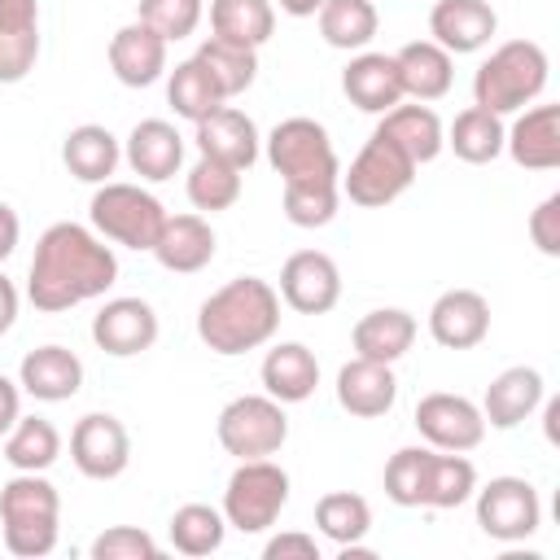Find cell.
<instances>
[{
    "instance_id": "cell-1",
    "label": "cell",
    "mask_w": 560,
    "mask_h": 560,
    "mask_svg": "<svg viewBox=\"0 0 560 560\" xmlns=\"http://www.w3.org/2000/svg\"><path fill=\"white\" fill-rule=\"evenodd\" d=\"M118 280V258L105 245V236H96L83 223H52L44 228V236L35 241V258L26 271V298L35 311H70L79 302L105 298V289H114Z\"/></svg>"
},
{
    "instance_id": "cell-2",
    "label": "cell",
    "mask_w": 560,
    "mask_h": 560,
    "mask_svg": "<svg viewBox=\"0 0 560 560\" xmlns=\"http://www.w3.org/2000/svg\"><path fill=\"white\" fill-rule=\"evenodd\" d=\"M280 332V293L262 276H236L197 306V337L206 350L236 359Z\"/></svg>"
},
{
    "instance_id": "cell-3",
    "label": "cell",
    "mask_w": 560,
    "mask_h": 560,
    "mask_svg": "<svg viewBox=\"0 0 560 560\" xmlns=\"http://www.w3.org/2000/svg\"><path fill=\"white\" fill-rule=\"evenodd\" d=\"M0 529L18 560H39L61 534V494L44 472H13L0 486Z\"/></svg>"
},
{
    "instance_id": "cell-4",
    "label": "cell",
    "mask_w": 560,
    "mask_h": 560,
    "mask_svg": "<svg viewBox=\"0 0 560 560\" xmlns=\"http://www.w3.org/2000/svg\"><path fill=\"white\" fill-rule=\"evenodd\" d=\"M547 52L534 39H508L499 44L472 74V105L490 109V114H516L529 101L542 96L547 88Z\"/></svg>"
},
{
    "instance_id": "cell-5",
    "label": "cell",
    "mask_w": 560,
    "mask_h": 560,
    "mask_svg": "<svg viewBox=\"0 0 560 560\" xmlns=\"http://www.w3.org/2000/svg\"><path fill=\"white\" fill-rule=\"evenodd\" d=\"M88 219H92V232L114 245L153 249V241L166 223V206L140 184L105 179V184H96V192L88 201Z\"/></svg>"
},
{
    "instance_id": "cell-6",
    "label": "cell",
    "mask_w": 560,
    "mask_h": 560,
    "mask_svg": "<svg viewBox=\"0 0 560 560\" xmlns=\"http://www.w3.org/2000/svg\"><path fill=\"white\" fill-rule=\"evenodd\" d=\"M267 162L280 184H341V162L328 140V127L315 118H284L267 131Z\"/></svg>"
},
{
    "instance_id": "cell-7",
    "label": "cell",
    "mask_w": 560,
    "mask_h": 560,
    "mask_svg": "<svg viewBox=\"0 0 560 560\" xmlns=\"http://www.w3.org/2000/svg\"><path fill=\"white\" fill-rule=\"evenodd\" d=\"M289 503V472L267 455V459H241L223 486V521L241 534H262L280 521Z\"/></svg>"
},
{
    "instance_id": "cell-8",
    "label": "cell",
    "mask_w": 560,
    "mask_h": 560,
    "mask_svg": "<svg viewBox=\"0 0 560 560\" xmlns=\"http://www.w3.org/2000/svg\"><path fill=\"white\" fill-rule=\"evenodd\" d=\"M214 433L228 455L267 459L289 442V416H284V402H276L271 394H241L219 411Z\"/></svg>"
},
{
    "instance_id": "cell-9",
    "label": "cell",
    "mask_w": 560,
    "mask_h": 560,
    "mask_svg": "<svg viewBox=\"0 0 560 560\" xmlns=\"http://www.w3.org/2000/svg\"><path fill=\"white\" fill-rule=\"evenodd\" d=\"M416 171H420V166H416L394 140H385L381 131H372L368 144L354 153L350 171L341 175V192H346L354 206H363V210H381V206L398 201V197L411 188Z\"/></svg>"
},
{
    "instance_id": "cell-10",
    "label": "cell",
    "mask_w": 560,
    "mask_h": 560,
    "mask_svg": "<svg viewBox=\"0 0 560 560\" xmlns=\"http://www.w3.org/2000/svg\"><path fill=\"white\" fill-rule=\"evenodd\" d=\"M477 494V525L486 538L525 542L542 525V499L525 477H490Z\"/></svg>"
},
{
    "instance_id": "cell-11",
    "label": "cell",
    "mask_w": 560,
    "mask_h": 560,
    "mask_svg": "<svg viewBox=\"0 0 560 560\" xmlns=\"http://www.w3.org/2000/svg\"><path fill=\"white\" fill-rule=\"evenodd\" d=\"M70 459L92 481H114L131 464V433L109 411H88L70 429Z\"/></svg>"
},
{
    "instance_id": "cell-12",
    "label": "cell",
    "mask_w": 560,
    "mask_h": 560,
    "mask_svg": "<svg viewBox=\"0 0 560 560\" xmlns=\"http://www.w3.org/2000/svg\"><path fill=\"white\" fill-rule=\"evenodd\" d=\"M416 429L433 451H477L486 438V416L464 394H424L416 402Z\"/></svg>"
},
{
    "instance_id": "cell-13",
    "label": "cell",
    "mask_w": 560,
    "mask_h": 560,
    "mask_svg": "<svg viewBox=\"0 0 560 560\" xmlns=\"http://www.w3.org/2000/svg\"><path fill=\"white\" fill-rule=\"evenodd\" d=\"M276 293L298 315H328L341 302V271L324 249H298L284 258Z\"/></svg>"
},
{
    "instance_id": "cell-14",
    "label": "cell",
    "mask_w": 560,
    "mask_h": 560,
    "mask_svg": "<svg viewBox=\"0 0 560 560\" xmlns=\"http://www.w3.org/2000/svg\"><path fill=\"white\" fill-rule=\"evenodd\" d=\"M92 341L109 359H131L153 350L158 341V311L144 298H109L92 315Z\"/></svg>"
},
{
    "instance_id": "cell-15",
    "label": "cell",
    "mask_w": 560,
    "mask_h": 560,
    "mask_svg": "<svg viewBox=\"0 0 560 560\" xmlns=\"http://www.w3.org/2000/svg\"><path fill=\"white\" fill-rule=\"evenodd\" d=\"M490 332V302L477 289H446L429 306V337L442 350H472Z\"/></svg>"
},
{
    "instance_id": "cell-16",
    "label": "cell",
    "mask_w": 560,
    "mask_h": 560,
    "mask_svg": "<svg viewBox=\"0 0 560 560\" xmlns=\"http://www.w3.org/2000/svg\"><path fill=\"white\" fill-rule=\"evenodd\" d=\"M337 407L354 420H376L398 402V381H394V363H376V359H350L337 368Z\"/></svg>"
},
{
    "instance_id": "cell-17",
    "label": "cell",
    "mask_w": 560,
    "mask_h": 560,
    "mask_svg": "<svg viewBox=\"0 0 560 560\" xmlns=\"http://www.w3.org/2000/svg\"><path fill=\"white\" fill-rule=\"evenodd\" d=\"M197 127V153L201 158H219V162H228V166H236V171H249L254 162H258V149H262V136H258V127H254V118L245 114V109H236V105H219L214 114H206L201 122H192Z\"/></svg>"
},
{
    "instance_id": "cell-18",
    "label": "cell",
    "mask_w": 560,
    "mask_h": 560,
    "mask_svg": "<svg viewBox=\"0 0 560 560\" xmlns=\"http://www.w3.org/2000/svg\"><path fill=\"white\" fill-rule=\"evenodd\" d=\"M109 70L122 88H149L166 74V39L140 18L109 35Z\"/></svg>"
},
{
    "instance_id": "cell-19",
    "label": "cell",
    "mask_w": 560,
    "mask_h": 560,
    "mask_svg": "<svg viewBox=\"0 0 560 560\" xmlns=\"http://www.w3.org/2000/svg\"><path fill=\"white\" fill-rule=\"evenodd\" d=\"M494 31H499V13L486 0H438L429 9V39L442 44L451 57L486 48Z\"/></svg>"
},
{
    "instance_id": "cell-20",
    "label": "cell",
    "mask_w": 560,
    "mask_h": 560,
    "mask_svg": "<svg viewBox=\"0 0 560 560\" xmlns=\"http://www.w3.org/2000/svg\"><path fill=\"white\" fill-rule=\"evenodd\" d=\"M18 385L39 402H66L83 389V359L66 346H35L18 363Z\"/></svg>"
},
{
    "instance_id": "cell-21",
    "label": "cell",
    "mask_w": 560,
    "mask_h": 560,
    "mask_svg": "<svg viewBox=\"0 0 560 560\" xmlns=\"http://www.w3.org/2000/svg\"><path fill=\"white\" fill-rule=\"evenodd\" d=\"M547 398V385H542V372L538 368H503L490 385H486V398H481V416L490 429H516L521 420H529Z\"/></svg>"
},
{
    "instance_id": "cell-22",
    "label": "cell",
    "mask_w": 560,
    "mask_h": 560,
    "mask_svg": "<svg viewBox=\"0 0 560 560\" xmlns=\"http://www.w3.org/2000/svg\"><path fill=\"white\" fill-rule=\"evenodd\" d=\"M503 149L525 171H556L560 166V105H529L503 131Z\"/></svg>"
},
{
    "instance_id": "cell-23",
    "label": "cell",
    "mask_w": 560,
    "mask_h": 560,
    "mask_svg": "<svg viewBox=\"0 0 560 560\" xmlns=\"http://www.w3.org/2000/svg\"><path fill=\"white\" fill-rule=\"evenodd\" d=\"M122 158L140 179L162 184L184 166V136L166 118H140L122 144Z\"/></svg>"
},
{
    "instance_id": "cell-24",
    "label": "cell",
    "mask_w": 560,
    "mask_h": 560,
    "mask_svg": "<svg viewBox=\"0 0 560 560\" xmlns=\"http://www.w3.org/2000/svg\"><path fill=\"white\" fill-rule=\"evenodd\" d=\"M214 228L206 223V214H166V223H162V232H158V241H153V258L166 267V271H175V276H192V271H201V267H210V258H214Z\"/></svg>"
},
{
    "instance_id": "cell-25",
    "label": "cell",
    "mask_w": 560,
    "mask_h": 560,
    "mask_svg": "<svg viewBox=\"0 0 560 560\" xmlns=\"http://www.w3.org/2000/svg\"><path fill=\"white\" fill-rule=\"evenodd\" d=\"M394 66H398V83H402V96L411 101H442L451 92V79H455V57L433 44V39H411L394 52Z\"/></svg>"
},
{
    "instance_id": "cell-26",
    "label": "cell",
    "mask_w": 560,
    "mask_h": 560,
    "mask_svg": "<svg viewBox=\"0 0 560 560\" xmlns=\"http://www.w3.org/2000/svg\"><path fill=\"white\" fill-rule=\"evenodd\" d=\"M416 315L402 306H376L368 311L354 328H350V346L359 359H376V363H398L411 346H416Z\"/></svg>"
},
{
    "instance_id": "cell-27",
    "label": "cell",
    "mask_w": 560,
    "mask_h": 560,
    "mask_svg": "<svg viewBox=\"0 0 560 560\" xmlns=\"http://www.w3.org/2000/svg\"><path fill=\"white\" fill-rule=\"evenodd\" d=\"M341 92L350 96L354 109L363 114H385L402 101V83H398V66L389 52H359L350 57V66L341 70Z\"/></svg>"
},
{
    "instance_id": "cell-28",
    "label": "cell",
    "mask_w": 560,
    "mask_h": 560,
    "mask_svg": "<svg viewBox=\"0 0 560 560\" xmlns=\"http://www.w3.org/2000/svg\"><path fill=\"white\" fill-rule=\"evenodd\" d=\"M262 389L276 398V402H306L319 385V359L311 346L302 341H280L262 354Z\"/></svg>"
},
{
    "instance_id": "cell-29",
    "label": "cell",
    "mask_w": 560,
    "mask_h": 560,
    "mask_svg": "<svg viewBox=\"0 0 560 560\" xmlns=\"http://www.w3.org/2000/svg\"><path fill=\"white\" fill-rule=\"evenodd\" d=\"M376 131H381L385 140H394L416 166L433 162V158L446 149V127H442V118H438L424 101H416V105H402V101H398L394 109L381 114Z\"/></svg>"
},
{
    "instance_id": "cell-30",
    "label": "cell",
    "mask_w": 560,
    "mask_h": 560,
    "mask_svg": "<svg viewBox=\"0 0 560 560\" xmlns=\"http://www.w3.org/2000/svg\"><path fill=\"white\" fill-rule=\"evenodd\" d=\"M61 162H66V171H70L74 179H83V184H105V179L118 171L122 149H118V136H114L109 127H101V122H79V127H70L66 140H61Z\"/></svg>"
},
{
    "instance_id": "cell-31",
    "label": "cell",
    "mask_w": 560,
    "mask_h": 560,
    "mask_svg": "<svg viewBox=\"0 0 560 560\" xmlns=\"http://www.w3.org/2000/svg\"><path fill=\"white\" fill-rule=\"evenodd\" d=\"M192 61L210 74V83L223 92V101H232V96L249 92V88H254V79H258V48L228 44V39H214V35L197 44Z\"/></svg>"
},
{
    "instance_id": "cell-32",
    "label": "cell",
    "mask_w": 560,
    "mask_h": 560,
    "mask_svg": "<svg viewBox=\"0 0 560 560\" xmlns=\"http://www.w3.org/2000/svg\"><path fill=\"white\" fill-rule=\"evenodd\" d=\"M477 490V468L464 451H429L424 464V490H420V508H459L468 503Z\"/></svg>"
},
{
    "instance_id": "cell-33",
    "label": "cell",
    "mask_w": 560,
    "mask_h": 560,
    "mask_svg": "<svg viewBox=\"0 0 560 560\" xmlns=\"http://www.w3.org/2000/svg\"><path fill=\"white\" fill-rule=\"evenodd\" d=\"M503 114H490V109H481V105H468V109H459L455 114V122L446 127V144H451V153L459 158V162H468V166H486V162H494L499 153H503Z\"/></svg>"
},
{
    "instance_id": "cell-34",
    "label": "cell",
    "mask_w": 560,
    "mask_h": 560,
    "mask_svg": "<svg viewBox=\"0 0 560 560\" xmlns=\"http://www.w3.org/2000/svg\"><path fill=\"white\" fill-rule=\"evenodd\" d=\"M210 31L214 39L262 48L276 31V4L271 0H210Z\"/></svg>"
},
{
    "instance_id": "cell-35",
    "label": "cell",
    "mask_w": 560,
    "mask_h": 560,
    "mask_svg": "<svg viewBox=\"0 0 560 560\" xmlns=\"http://www.w3.org/2000/svg\"><path fill=\"white\" fill-rule=\"evenodd\" d=\"M319 35L328 48H346V52H363L376 39L381 13L372 0H324L319 4Z\"/></svg>"
},
{
    "instance_id": "cell-36",
    "label": "cell",
    "mask_w": 560,
    "mask_h": 560,
    "mask_svg": "<svg viewBox=\"0 0 560 560\" xmlns=\"http://www.w3.org/2000/svg\"><path fill=\"white\" fill-rule=\"evenodd\" d=\"M61 455V433L44 416H18V424L4 433V464L13 472H44Z\"/></svg>"
},
{
    "instance_id": "cell-37",
    "label": "cell",
    "mask_w": 560,
    "mask_h": 560,
    "mask_svg": "<svg viewBox=\"0 0 560 560\" xmlns=\"http://www.w3.org/2000/svg\"><path fill=\"white\" fill-rule=\"evenodd\" d=\"M166 534H171V547L179 556H210L223 547V534H228V521L219 508L210 503H184L171 512L166 521Z\"/></svg>"
},
{
    "instance_id": "cell-38",
    "label": "cell",
    "mask_w": 560,
    "mask_h": 560,
    "mask_svg": "<svg viewBox=\"0 0 560 560\" xmlns=\"http://www.w3.org/2000/svg\"><path fill=\"white\" fill-rule=\"evenodd\" d=\"M315 525L328 542L337 547H350V542H363V534L372 529V503L354 490H328L319 503H315Z\"/></svg>"
},
{
    "instance_id": "cell-39",
    "label": "cell",
    "mask_w": 560,
    "mask_h": 560,
    "mask_svg": "<svg viewBox=\"0 0 560 560\" xmlns=\"http://www.w3.org/2000/svg\"><path fill=\"white\" fill-rule=\"evenodd\" d=\"M241 175L236 166L219 162V158H197L192 171H188V201L201 210V214H219V210H232L241 201Z\"/></svg>"
},
{
    "instance_id": "cell-40",
    "label": "cell",
    "mask_w": 560,
    "mask_h": 560,
    "mask_svg": "<svg viewBox=\"0 0 560 560\" xmlns=\"http://www.w3.org/2000/svg\"><path fill=\"white\" fill-rule=\"evenodd\" d=\"M166 101H171V109H175L179 118H188V122H201L206 114H214L219 105H228L223 92L210 83V74H206L192 57L179 61V66L166 74Z\"/></svg>"
},
{
    "instance_id": "cell-41",
    "label": "cell",
    "mask_w": 560,
    "mask_h": 560,
    "mask_svg": "<svg viewBox=\"0 0 560 560\" xmlns=\"http://www.w3.org/2000/svg\"><path fill=\"white\" fill-rule=\"evenodd\" d=\"M341 184H284V219L293 228H328L337 219Z\"/></svg>"
},
{
    "instance_id": "cell-42",
    "label": "cell",
    "mask_w": 560,
    "mask_h": 560,
    "mask_svg": "<svg viewBox=\"0 0 560 560\" xmlns=\"http://www.w3.org/2000/svg\"><path fill=\"white\" fill-rule=\"evenodd\" d=\"M136 18H140L144 26H153L166 44H175V39H188V35L201 26L206 0H140Z\"/></svg>"
},
{
    "instance_id": "cell-43",
    "label": "cell",
    "mask_w": 560,
    "mask_h": 560,
    "mask_svg": "<svg viewBox=\"0 0 560 560\" xmlns=\"http://www.w3.org/2000/svg\"><path fill=\"white\" fill-rule=\"evenodd\" d=\"M433 446H402L389 455L385 464V494L398 508H420V490H424V464H429Z\"/></svg>"
},
{
    "instance_id": "cell-44",
    "label": "cell",
    "mask_w": 560,
    "mask_h": 560,
    "mask_svg": "<svg viewBox=\"0 0 560 560\" xmlns=\"http://www.w3.org/2000/svg\"><path fill=\"white\" fill-rule=\"evenodd\" d=\"M88 556L92 560H158L162 547L153 542V534H144L136 525H109L105 534L92 538Z\"/></svg>"
},
{
    "instance_id": "cell-45",
    "label": "cell",
    "mask_w": 560,
    "mask_h": 560,
    "mask_svg": "<svg viewBox=\"0 0 560 560\" xmlns=\"http://www.w3.org/2000/svg\"><path fill=\"white\" fill-rule=\"evenodd\" d=\"M39 61V31H0V83H22Z\"/></svg>"
},
{
    "instance_id": "cell-46",
    "label": "cell",
    "mask_w": 560,
    "mask_h": 560,
    "mask_svg": "<svg viewBox=\"0 0 560 560\" xmlns=\"http://www.w3.org/2000/svg\"><path fill=\"white\" fill-rule=\"evenodd\" d=\"M529 241L538 245V254L560 258V192L542 197V201L529 210Z\"/></svg>"
},
{
    "instance_id": "cell-47",
    "label": "cell",
    "mask_w": 560,
    "mask_h": 560,
    "mask_svg": "<svg viewBox=\"0 0 560 560\" xmlns=\"http://www.w3.org/2000/svg\"><path fill=\"white\" fill-rule=\"evenodd\" d=\"M262 560H319V542L311 534H302V529H289V534L267 538Z\"/></svg>"
},
{
    "instance_id": "cell-48",
    "label": "cell",
    "mask_w": 560,
    "mask_h": 560,
    "mask_svg": "<svg viewBox=\"0 0 560 560\" xmlns=\"http://www.w3.org/2000/svg\"><path fill=\"white\" fill-rule=\"evenodd\" d=\"M0 31H39V0H0Z\"/></svg>"
},
{
    "instance_id": "cell-49",
    "label": "cell",
    "mask_w": 560,
    "mask_h": 560,
    "mask_svg": "<svg viewBox=\"0 0 560 560\" xmlns=\"http://www.w3.org/2000/svg\"><path fill=\"white\" fill-rule=\"evenodd\" d=\"M18 416H22V385L0 372V438L18 424Z\"/></svg>"
},
{
    "instance_id": "cell-50",
    "label": "cell",
    "mask_w": 560,
    "mask_h": 560,
    "mask_svg": "<svg viewBox=\"0 0 560 560\" xmlns=\"http://www.w3.org/2000/svg\"><path fill=\"white\" fill-rule=\"evenodd\" d=\"M18 236H22V219H18V210L9 201H0V262L18 249Z\"/></svg>"
},
{
    "instance_id": "cell-51",
    "label": "cell",
    "mask_w": 560,
    "mask_h": 560,
    "mask_svg": "<svg viewBox=\"0 0 560 560\" xmlns=\"http://www.w3.org/2000/svg\"><path fill=\"white\" fill-rule=\"evenodd\" d=\"M18 306H22V298H18V284L0 271V337L18 324Z\"/></svg>"
},
{
    "instance_id": "cell-52",
    "label": "cell",
    "mask_w": 560,
    "mask_h": 560,
    "mask_svg": "<svg viewBox=\"0 0 560 560\" xmlns=\"http://www.w3.org/2000/svg\"><path fill=\"white\" fill-rule=\"evenodd\" d=\"M276 4H280V13H289V18H315L324 0H276Z\"/></svg>"
}]
</instances>
